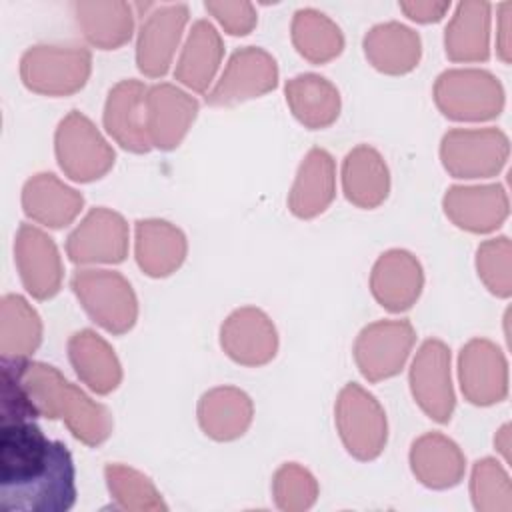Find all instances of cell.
<instances>
[{
  "mask_svg": "<svg viewBox=\"0 0 512 512\" xmlns=\"http://www.w3.org/2000/svg\"><path fill=\"white\" fill-rule=\"evenodd\" d=\"M334 422L346 452L360 460H376L388 442L386 412L374 394L348 382L336 396Z\"/></svg>",
  "mask_w": 512,
  "mask_h": 512,
  "instance_id": "obj_7",
  "label": "cell"
},
{
  "mask_svg": "<svg viewBox=\"0 0 512 512\" xmlns=\"http://www.w3.org/2000/svg\"><path fill=\"white\" fill-rule=\"evenodd\" d=\"M368 62L382 74L412 72L422 58V40L416 30L396 20L372 26L362 40Z\"/></svg>",
  "mask_w": 512,
  "mask_h": 512,
  "instance_id": "obj_27",
  "label": "cell"
},
{
  "mask_svg": "<svg viewBox=\"0 0 512 512\" xmlns=\"http://www.w3.org/2000/svg\"><path fill=\"white\" fill-rule=\"evenodd\" d=\"M82 208L84 196L52 172H38L22 186V210L40 226L64 228L78 218Z\"/></svg>",
  "mask_w": 512,
  "mask_h": 512,
  "instance_id": "obj_22",
  "label": "cell"
},
{
  "mask_svg": "<svg viewBox=\"0 0 512 512\" xmlns=\"http://www.w3.org/2000/svg\"><path fill=\"white\" fill-rule=\"evenodd\" d=\"M104 478L116 504L130 512H164V504L154 482L140 470L126 464H106Z\"/></svg>",
  "mask_w": 512,
  "mask_h": 512,
  "instance_id": "obj_35",
  "label": "cell"
},
{
  "mask_svg": "<svg viewBox=\"0 0 512 512\" xmlns=\"http://www.w3.org/2000/svg\"><path fill=\"white\" fill-rule=\"evenodd\" d=\"M80 306L100 328L114 336L130 332L138 320V298L132 284L116 270L80 268L70 278Z\"/></svg>",
  "mask_w": 512,
  "mask_h": 512,
  "instance_id": "obj_3",
  "label": "cell"
},
{
  "mask_svg": "<svg viewBox=\"0 0 512 512\" xmlns=\"http://www.w3.org/2000/svg\"><path fill=\"white\" fill-rule=\"evenodd\" d=\"M458 382L474 406H492L508 396V362L486 338L468 340L458 354Z\"/></svg>",
  "mask_w": 512,
  "mask_h": 512,
  "instance_id": "obj_14",
  "label": "cell"
},
{
  "mask_svg": "<svg viewBox=\"0 0 512 512\" xmlns=\"http://www.w3.org/2000/svg\"><path fill=\"white\" fill-rule=\"evenodd\" d=\"M198 424L216 442H232L244 436L254 418L252 398L236 386H216L198 400Z\"/></svg>",
  "mask_w": 512,
  "mask_h": 512,
  "instance_id": "obj_25",
  "label": "cell"
},
{
  "mask_svg": "<svg viewBox=\"0 0 512 512\" xmlns=\"http://www.w3.org/2000/svg\"><path fill=\"white\" fill-rule=\"evenodd\" d=\"M432 96L438 110L456 122H486L504 108L500 80L480 68L444 70L434 82Z\"/></svg>",
  "mask_w": 512,
  "mask_h": 512,
  "instance_id": "obj_5",
  "label": "cell"
},
{
  "mask_svg": "<svg viewBox=\"0 0 512 512\" xmlns=\"http://www.w3.org/2000/svg\"><path fill=\"white\" fill-rule=\"evenodd\" d=\"M494 444H496L498 452L504 456V460L508 462V460H510V424H504V426L498 430V434H496V438H494Z\"/></svg>",
  "mask_w": 512,
  "mask_h": 512,
  "instance_id": "obj_42",
  "label": "cell"
},
{
  "mask_svg": "<svg viewBox=\"0 0 512 512\" xmlns=\"http://www.w3.org/2000/svg\"><path fill=\"white\" fill-rule=\"evenodd\" d=\"M336 196V164L324 148H310L288 192V208L300 220L326 212Z\"/></svg>",
  "mask_w": 512,
  "mask_h": 512,
  "instance_id": "obj_23",
  "label": "cell"
},
{
  "mask_svg": "<svg viewBox=\"0 0 512 512\" xmlns=\"http://www.w3.org/2000/svg\"><path fill=\"white\" fill-rule=\"evenodd\" d=\"M70 450L34 420L2 422L0 506L8 512H66L76 502Z\"/></svg>",
  "mask_w": 512,
  "mask_h": 512,
  "instance_id": "obj_1",
  "label": "cell"
},
{
  "mask_svg": "<svg viewBox=\"0 0 512 512\" xmlns=\"http://www.w3.org/2000/svg\"><path fill=\"white\" fill-rule=\"evenodd\" d=\"M284 96L294 118L308 130L328 128L340 116V92L320 74L306 72L290 78L284 86Z\"/></svg>",
  "mask_w": 512,
  "mask_h": 512,
  "instance_id": "obj_31",
  "label": "cell"
},
{
  "mask_svg": "<svg viewBox=\"0 0 512 512\" xmlns=\"http://www.w3.org/2000/svg\"><path fill=\"white\" fill-rule=\"evenodd\" d=\"M204 8L218 20V24L232 36H246L254 30L258 16L252 2H224V0H206Z\"/></svg>",
  "mask_w": 512,
  "mask_h": 512,
  "instance_id": "obj_39",
  "label": "cell"
},
{
  "mask_svg": "<svg viewBox=\"0 0 512 512\" xmlns=\"http://www.w3.org/2000/svg\"><path fill=\"white\" fill-rule=\"evenodd\" d=\"M224 58V42L210 20H196L178 56L174 78L192 92L206 94Z\"/></svg>",
  "mask_w": 512,
  "mask_h": 512,
  "instance_id": "obj_28",
  "label": "cell"
},
{
  "mask_svg": "<svg viewBox=\"0 0 512 512\" xmlns=\"http://www.w3.org/2000/svg\"><path fill=\"white\" fill-rule=\"evenodd\" d=\"M408 460L416 480L432 490H446L460 484L466 472L464 452L452 438L440 432L418 436L410 446Z\"/></svg>",
  "mask_w": 512,
  "mask_h": 512,
  "instance_id": "obj_24",
  "label": "cell"
},
{
  "mask_svg": "<svg viewBox=\"0 0 512 512\" xmlns=\"http://www.w3.org/2000/svg\"><path fill=\"white\" fill-rule=\"evenodd\" d=\"M62 420L86 446L104 444L112 430V412L68 382L58 368L28 360L2 358L0 420Z\"/></svg>",
  "mask_w": 512,
  "mask_h": 512,
  "instance_id": "obj_2",
  "label": "cell"
},
{
  "mask_svg": "<svg viewBox=\"0 0 512 512\" xmlns=\"http://www.w3.org/2000/svg\"><path fill=\"white\" fill-rule=\"evenodd\" d=\"M490 4L464 0L444 30V50L452 62H486L490 56Z\"/></svg>",
  "mask_w": 512,
  "mask_h": 512,
  "instance_id": "obj_30",
  "label": "cell"
},
{
  "mask_svg": "<svg viewBox=\"0 0 512 512\" xmlns=\"http://www.w3.org/2000/svg\"><path fill=\"white\" fill-rule=\"evenodd\" d=\"M318 482L310 470L296 462L282 464L272 476V496L284 512H304L318 500Z\"/></svg>",
  "mask_w": 512,
  "mask_h": 512,
  "instance_id": "obj_37",
  "label": "cell"
},
{
  "mask_svg": "<svg viewBox=\"0 0 512 512\" xmlns=\"http://www.w3.org/2000/svg\"><path fill=\"white\" fill-rule=\"evenodd\" d=\"M512 244L506 236L484 240L476 250V270L484 286L498 298L512 294V272H510Z\"/></svg>",
  "mask_w": 512,
  "mask_h": 512,
  "instance_id": "obj_38",
  "label": "cell"
},
{
  "mask_svg": "<svg viewBox=\"0 0 512 512\" xmlns=\"http://www.w3.org/2000/svg\"><path fill=\"white\" fill-rule=\"evenodd\" d=\"M424 288V270L420 260L404 250L390 248L378 256L370 272V292L388 312H406L420 298Z\"/></svg>",
  "mask_w": 512,
  "mask_h": 512,
  "instance_id": "obj_18",
  "label": "cell"
},
{
  "mask_svg": "<svg viewBox=\"0 0 512 512\" xmlns=\"http://www.w3.org/2000/svg\"><path fill=\"white\" fill-rule=\"evenodd\" d=\"M224 354L240 366H264L278 352V332L270 316L256 306H242L228 314L220 326Z\"/></svg>",
  "mask_w": 512,
  "mask_h": 512,
  "instance_id": "obj_16",
  "label": "cell"
},
{
  "mask_svg": "<svg viewBox=\"0 0 512 512\" xmlns=\"http://www.w3.org/2000/svg\"><path fill=\"white\" fill-rule=\"evenodd\" d=\"M510 10H512V4L510 2H502L500 8H498V38H496V44H498V54L502 58V62H510Z\"/></svg>",
  "mask_w": 512,
  "mask_h": 512,
  "instance_id": "obj_41",
  "label": "cell"
},
{
  "mask_svg": "<svg viewBox=\"0 0 512 512\" xmlns=\"http://www.w3.org/2000/svg\"><path fill=\"white\" fill-rule=\"evenodd\" d=\"M54 154L60 170L74 182L104 178L116 160L114 148L80 110H70L56 126Z\"/></svg>",
  "mask_w": 512,
  "mask_h": 512,
  "instance_id": "obj_6",
  "label": "cell"
},
{
  "mask_svg": "<svg viewBox=\"0 0 512 512\" xmlns=\"http://www.w3.org/2000/svg\"><path fill=\"white\" fill-rule=\"evenodd\" d=\"M198 116V100L170 82H160L146 92V130L152 148L174 150L182 144Z\"/></svg>",
  "mask_w": 512,
  "mask_h": 512,
  "instance_id": "obj_17",
  "label": "cell"
},
{
  "mask_svg": "<svg viewBox=\"0 0 512 512\" xmlns=\"http://www.w3.org/2000/svg\"><path fill=\"white\" fill-rule=\"evenodd\" d=\"M510 154L508 136L498 128H452L442 136L440 160L452 178L496 176Z\"/></svg>",
  "mask_w": 512,
  "mask_h": 512,
  "instance_id": "obj_8",
  "label": "cell"
},
{
  "mask_svg": "<svg viewBox=\"0 0 512 512\" xmlns=\"http://www.w3.org/2000/svg\"><path fill=\"white\" fill-rule=\"evenodd\" d=\"M410 392L420 410L438 424L452 418L456 396L450 376V348L438 340L428 338L420 344L410 364Z\"/></svg>",
  "mask_w": 512,
  "mask_h": 512,
  "instance_id": "obj_11",
  "label": "cell"
},
{
  "mask_svg": "<svg viewBox=\"0 0 512 512\" xmlns=\"http://www.w3.org/2000/svg\"><path fill=\"white\" fill-rule=\"evenodd\" d=\"M72 12L82 36L94 48L116 50L134 34V6L128 2H72Z\"/></svg>",
  "mask_w": 512,
  "mask_h": 512,
  "instance_id": "obj_32",
  "label": "cell"
},
{
  "mask_svg": "<svg viewBox=\"0 0 512 512\" xmlns=\"http://www.w3.org/2000/svg\"><path fill=\"white\" fill-rule=\"evenodd\" d=\"M68 360L80 382L94 394L106 396L122 382V366L114 348L90 328L68 338Z\"/></svg>",
  "mask_w": 512,
  "mask_h": 512,
  "instance_id": "obj_26",
  "label": "cell"
},
{
  "mask_svg": "<svg viewBox=\"0 0 512 512\" xmlns=\"http://www.w3.org/2000/svg\"><path fill=\"white\" fill-rule=\"evenodd\" d=\"M342 192L346 200L358 208H378L390 194V170L382 154L358 144L342 162Z\"/></svg>",
  "mask_w": 512,
  "mask_h": 512,
  "instance_id": "obj_29",
  "label": "cell"
},
{
  "mask_svg": "<svg viewBox=\"0 0 512 512\" xmlns=\"http://www.w3.org/2000/svg\"><path fill=\"white\" fill-rule=\"evenodd\" d=\"M416 342L410 320H378L360 330L354 362L368 382H382L402 372Z\"/></svg>",
  "mask_w": 512,
  "mask_h": 512,
  "instance_id": "obj_9",
  "label": "cell"
},
{
  "mask_svg": "<svg viewBox=\"0 0 512 512\" xmlns=\"http://www.w3.org/2000/svg\"><path fill=\"white\" fill-rule=\"evenodd\" d=\"M442 208L448 220L460 230L472 234H488L504 224L510 212V202L504 186H450L442 198Z\"/></svg>",
  "mask_w": 512,
  "mask_h": 512,
  "instance_id": "obj_19",
  "label": "cell"
},
{
  "mask_svg": "<svg viewBox=\"0 0 512 512\" xmlns=\"http://www.w3.org/2000/svg\"><path fill=\"white\" fill-rule=\"evenodd\" d=\"M190 10L186 4H154L140 24L136 66L148 78H162L174 60Z\"/></svg>",
  "mask_w": 512,
  "mask_h": 512,
  "instance_id": "obj_13",
  "label": "cell"
},
{
  "mask_svg": "<svg viewBox=\"0 0 512 512\" xmlns=\"http://www.w3.org/2000/svg\"><path fill=\"white\" fill-rule=\"evenodd\" d=\"M290 36L298 54L312 64H326L344 50L340 26L316 8H300L294 12Z\"/></svg>",
  "mask_w": 512,
  "mask_h": 512,
  "instance_id": "obj_33",
  "label": "cell"
},
{
  "mask_svg": "<svg viewBox=\"0 0 512 512\" xmlns=\"http://www.w3.org/2000/svg\"><path fill=\"white\" fill-rule=\"evenodd\" d=\"M14 262L26 292L50 300L62 288L64 266L54 240L34 224L22 222L14 238Z\"/></svg>",
  "mask_w": 512,
  "mask_h": 512,
  "instance_id": "obj_15",
  "label": "cell"
},
{
  "mask_svg": "<svg viewBox=\"0 0 512 512\" xmlns=\"http://www.w3.org/2000/svg\"><path fill=\"white\" fill-rule=\"evenodd\" d=\"M130 230L122 214L92 208L66 238V254L78 266L120 264L128 256Z\"/></svg>",
  "mask_w": 512,
  "mask_h": 512,
  "instance_id": "obj_12",
  "label": "cell"
},
{
  "mask_svg": "<svg viewBox=\"0 0 512 512\" xmlns=\"http://www.w3.org/2000/svg\"><path fill=\"white\" fill-rule=\"evenodd\" d=\"M42 344V320L20 294L0 300V352L2 358H28Z\"/></svg>",
  "mask_w": 512,
  "mask_h": 512,
  "instance_id": "obj_34",
  "label": "cell"
},
{
  "mask_svg": "<svg viewBox=\"0 0 512 512\" xmlns=\"http://www.w3.org/2000/svg\"><path fill=\"white\" fill-rule=\"evenodd\" d=\"M470 496L478 512L512 510V484L496 458H482L472 466Z\"/></svg>",
  "mask_w": 512,
  "mask_h": 512,
  "instance_id": "obj_36",
  "label": "cell"
},
{
  "mask_svg": "<svg viewBox=\"0 0 512 512\" xmlns=\"http://www.w3.org/2000/svg\"><path fill=\"white\" fill-rule=\"evenodd\" d=\"M278 86V64L270 52L258 46L238 48L214 88L206 92V104L228 108L260 98Z\"/></svg>",
  "mask_w": 512,
  "mask_h": 512,
  "instance_id": "obj_10",
  "label": "cell"
},
{
  "mask_svg": "<svg viewBox=\"0 0 512 512\" xmlns=\"http://www.w3.org/2000/svg\"><path fill=\"white\" fill-rule=\"evenodd\" d=\"M92 72V54L80 44H36L20 58L22 84L42 96H72Z\"/></svg>",
  "mask_w": 512,
  "mask_h": 512,
  "instance_id": "obj_4",
  "label": "cell"
},
{
  "mask_svg": "<svg viewBox=\"0 0 512 512\" xmlns=\"http://www.w3.org/2000/svg\"><path fill=\"white\" fill-rule=\"evenodd\" d=\"M146 92L148 88L140 80H120L110 88L102 114L112 140L134 154L152 150L146 130Z\"/></svg>",
  "mask_w": 512,
  "mask_h": 512,
  "instance_id": "obj_20",
  "label": "cell"
},
{
  "mask_svg": "<svg viewBox=\"0 0 512 512\" xmlns=\"http://www.w3.org/2000/svg\"><path fill=\"white\" fill-rule=\"evenodd\" d=\"M186 234L162 218H144L134 226V258L138 268L150 278L174 274L186 260Z\"/></svg>",
  "mask_w": 512,
  "mask_h": 512,
  "instance_id": "obj_21",
  "label": "cell"
},
{
  "mask_svg": "<svg viewBox=\"0 0 512 512\" xmlns=\"http://www.w3.org/2000/svg\"><path fill=\"white\" fill-rule=\"evenodd\" d=\"M400 10L414 22L430 24L444 18L450 8V2H434V0H404L398 4Z\"/></svg>",
  "mask_w": 512,
  "mask_h": 512,
  "instance_id": "obj_40",
  "label": "cell"
}]
</instances>
